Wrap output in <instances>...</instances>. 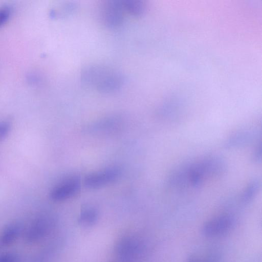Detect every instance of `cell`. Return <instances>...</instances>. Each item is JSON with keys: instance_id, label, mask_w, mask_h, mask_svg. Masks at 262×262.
<instances>
[{"instance_id": "7a4b0ae2", "label": "cell", "mask_w": 262, "mask_h": 262, "mask_svg": "<svg viewBox=\"0 0 262 262\" xmlns=\"http://www.w3.org/2000/svg\"><path fill=\"white\" fill-rule=\"evenodd\" d=\"M227 168L226 160L217 155L205 157L197 161L187 164L189 186L198 187L209 178L219 177Z\"/></svg>"}, {"instance_id": "e0dca14e", "label": "cell", "mask_w": 262, "mask_h": 262, "mask_svg": "<svg viewBox=\"0 0 262 262\" xmlns=\"http://www.w3.org/2000/svg\"><path fill=\"white\" fill-rule=\"evenodd\" d=\"M10 129V124L6 121L0 122V141L7 136Z\"/></svg>"}, {"instance_id": "2e32d148", "label": "cell", "mask_w": 262, "mask_h": 262, "mask_svg": "<svg viewBox=\"0 0 262 262\" xmlns=\"http://www.w3.org/2000/svg\"><path fill=\"white\" fill-rule=\"evenodd\" d=\"M0 262H19V258L13 253H5L0 255Z\"/></svg>"}, {"instance_id": "4fadbf2b", "label": "cell", "mask_w": 262, "mask_h": 262, "mask_svg": "<svg viewBox=\"0 0 262 262\" xmlns=\"http://www.w3.org/2000/svg\"><path fill=\"white\" fill-rule=\"evenodd\" d=\"M124 11L134 16L141 15L145 10L144 3L140 0L122 1Z\"/></svg>"}, {"instance_id": "7c38bea8", "label": "cell", "mask_w": 262, "mask_h": 262, "mask_svg": "<svg viewBox=\"0 0 262 262\" xmlns=\"http://www.w3.org/2000/svg\"><path fill=\"white\" fill-rule=\"evenodd\" d=\"M98 217V213L95 209L91 207L86 208L80 212L78 222L83 226H92L96 222Z\"/></svg>"}, {"instance_id": "5b68a950", "label": "cell", "mask_w": 262, "mask_h": 262, "mask_svg": "<svg viewBox=\"0 0 262 262\" xmlns=\"http://www.w3.org/2000/svg\"><path fill=\"white\" fill-rule=\"evenodd\" d=\"M53 219L48 215L36 218L26 230L24 239L28 244H33L45 237L53 226Z\"/></svg>"}, {"instance_id": "30bf717a", "label": "cell", "mask_w": 262, "mask_h": 262, "mask_svg": "<svg viewBox=\"0 0 262 262\" xmlns=\"http://www.w3.org/2000/svg\"><path fill=\"white\" fill-rule=\"evenodd\" d=\"M23 230L22 225L18 222H13L6 225L0 235V242L3 246L13 243L19 236Z\"/></svg>"}, {"instance_id": "6da1fadb", "label": "cell", "mask_w": 262, "mask_h": 262, "mask_svg": "<svg viewBox=\"0 0 262 262\" xmlns=\"http://www.w3.org/2000/svg\"><path fill=\"white\" fill-rule=\"evenodd\" d=\"M80 78L85 85L103 93L119 90L124 82V77L121 72L101 64L85 66L81 71Z\"/></svg>"}, {"instance_id": "9a60e30c", "label": "cell", "mask_w": 262, "mask_h": 262, "mask_svg": "<svg viewBox=\"0 0 262 262\" xmlns=\"http://www.w3.org/2000/svg\"><path fill=\"white\" fill-rule=\"evenodd\" d=\"M261 143L259 142L253 149L251 156V161L254 163L260 162L261 160Z\"/></svg>"}, {"instance_id": "9c48e42d", "label": "cell", "mask_w": 262, "mask_h": 262, "mask_svg": "<svg viewBox=\"0 0 262 262\" xmlns=\"http://www.w3.org/2000/svg\"><path fill=\"white\" fill-rule=\"evenodd\" d=\"M233 223V218L230 215H221L207 222L202 227V233L209 237L221 235L228 232Z\"/></svg>"}, {"instance_id": "5bb4252c", "label": "cell", "mask_w": 262, "mask_h": 262, "mask_svg": "<svg viewBox=\"0 0 262 262\" xmlns=\"http://www.w3.org/2000/svg\"><path fill=\"white\" fill-rule=\"evenodd\" d=\"M11 14V9L9 6H0V28L8 20Z\"/></svg>"}, {"instance_id": "52a82bcc", "label": "cell", "mask_w": 262, "mask_h": 262, "mask_svg": "<svg viewBox=\"0 0 262 262\" xmlns=\"http://www.w3.org/2000/svg\"><path fill=\"white\" fill-rule=\"evenodd\" d=\"M120 174V170L118 168L108 167L88 174L84 178V183L88 188H98L114 182Z\"/></svg>"}, {"instance_id": "277c9868", "label": "cell", "mask_w": 262, "mask_h": 262, "mask_svg": "<svg viewBox=\"0 0 262 262\" xmlns=\"http://www.w3.org/2000/svg\"><path fill=\"white\" fill-rule=\"evenodd\" d=\"M124 11L122 1H106L100 6V19L105 26L116 28L122 23Z\"/></svg>"}, {"instance_id": "3957f363", "label": "cell", "mask_w": 262, "mask_h": 262, "mask_svg": "<svg viewBox=\"0 0 262 262\" xmlns=\"http://www.w3.org/2000/svg\"><path fill=\"white\" fill-rule=\"evenodd\" d=\"M143 245L134 236H125L117 243L115 254L120 262H136L143 252Z\"/></svg>"}, {"instance_id": "8fae6325", "label": "cell", "mask_w": 262, "mask_h": 262, "mask_svg": "<svg viewBox=\"0 0 262 262\" xmlns=\"http://www.w3.org/2000/svg\"><path fill=\"white\" fill-rule=\"evenodd\" d=\"M260 186L259 179L251 180L241 193L239 199L241 203L246 204L251 202L256 195Z\"/></svg>"}, {"instance_id": "8992f818", "label": "cell", "mask_w": 262, "mask_h": 262, "mask_svg": "<svg viewBox=\"0 0 262 262\" xmlns=\"http://www.w3.org/2000/svg\"><path fill=\"white\" fill-rule=\"evenodd\" d=\"M261 129L258 128L242 129L232 134L226 139L223 146L227 149L246 146L258 140L261 137Z\"/></svg>"}, {"instance_id": "ac0fdd59", "label": "cell", "mask_w": 262, "mask_h": 262, "mask_svg": "<svg viewBox=\"0 0 262 262\" xmlns=\"http://www.w3.org/2000/svg\"><path fill=\"white\" fill-rule=\"evenodd\" d=\"M187 262H212L211 260L205 259L198 257L197 256H191L188 259Z\"/></svg>"}, {"instance_id": "ba28073f", "label": "cell", "mask_w": 262, "mask_h": 262, "mask_svg": "<svg viewBox=\"0 0 262 262\" xmlns=\"http://www.w3.org/2000/svg\"><path fill=\"white\" fill-rule=\"evenodd\" d=\"M80 189L79 179L72 177L56 185L51 191L50 198L56 202L62 201L75 195Z\"/></svg>"}]
</instances>
